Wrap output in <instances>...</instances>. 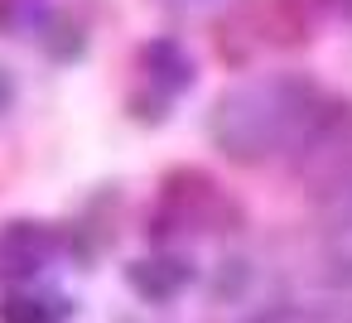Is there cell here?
Segmentation results:
<instances>
[{"mask_svg": "<svg viewBox=\"0 0 352 323\" xmlns=\"http://www.w3.org/2000/svg\"><path fill=\"white\" fill-rule=\"evenodd\" d=\"M342 126V107L304 73H261L232 82L208 107V145L246 169L314 155Z\"/></svg>", "mask_w": 352, "mask_h": 323, "instance_id": "6da1fadb", "label": "cell"}, {"mask_svg": "<svg viewBox=\"0 0 352 323\" xmlns=\"http://www.w3.org/2000/svg\"><path fill=\"white\" fill-rule=\"evenodd\" d=\"M193 82H198V58H193L179 39H169V34L145 39V44L135 49V58H131L126 111H131L135 121H145V126H160V121H169L174 102H179L184 92H193Z\"/></svg>", "mask_w": 352, "mask_h": 323, "instance_id": "7a4b0ae2", "label": "cell"}, {"mask_svg": "<svg viewBox=\"0 0 352 323\" xmlns=\"http://www.w3.org/2000/svg\"><path fill=\"white\" fill-rule=\"evenodd\" d=\"M222 222H236V203L222 193V183L203 169H169L160 183V208H155V232H222Z\"/></svg>", "mask_w": 352, "mask_h": 323, "instance_id": "3957f363", "label": "cell"}, {"mask_svg": "<svg viewBox=\"0 0 352 323\" xmlns=\"http://www.w3.org/2000/svg\"><path fill=\"white\" fill-rule=\"evenodd\" d=\"M63 256V232L39 217L0 222V285H30Z\"/></svg>", "mask_w": 352, "mask_h": 323, "instance_id": "277c9868", "label": "cell"}, {"mask_svg": "<svg viewBox=\"0 0 352 323\" xmlns=\"http://www.w3.org/2000/svg\"><path fill=\"white\" fill-rule=\"evenodd\" d=\"M318 150H323L318 155V179H314L318 217L333 232H352V135L338 126Z\"/></svg>", "mask_w": 352, "mask_h": 323, "instance_id": "5b68a950", "label": "cell"}, {"mask_svg": "<svg viewBox=\"0 0 352 323\" xmlns=\"http://www.w3.org/2000/svg\"><path fill=\"white\" fill-rule=\"evenodd\" d=\"M126 285H131V294L145 299V304H174V299H184V294L198 285V265H193L188 251L164 246V251L135 256V260L126 265Z\"/></svg>", "mask_w": 352, "mask_h": 323, "instance_id": "8992f818", "label": "cell"}, {"mask_svg": "<svg viewBox=\"0 0 352 323\" xmlns=\"http://www.w3.org/2000/svg\"><path fill=\"white\" fill-rule=\"evenodd\" d=\"M78 304L54 285H10L0 289V323H73Z\"/></svg>", "mask_w": 352, "mask_h": 323, "instance_id": "52a82bcc", "label": "cell"}, {"mask_svg": "<svg viewBox=\"0 0 352 323\" xmlns=\"http://www.w3.org/2000/svg\"><path fill=\"white\" fill-rule=\"evenodd\" d=\"M246 323H352V299H338V304H299V299H289V304L261 309Z\"/></svg>", "mask_w": 352, "mask_h": 323, "instance_id": "ba28073f", "label": "cell"}, {"mask_svg": "<svg viewBox=\"0 0 352 323\" xmlns=\"http://www.w3.org/2000/svg\"><path fill=\"white\" fill-rule=\"evenodd\" d=\"M15 102H20V82H15V73L6 63H0V116H10Z\"/></svg>", "mask_w": 352, "mask_h": 323, "instance_id": "9c48e42d", "label": "cell"}, {"mask_svg": "<svg viewBox=\"0 0 352 323\" xmlns=\"http://www.w3.org/2000/svg\"><path fill=\"white\" fill-rule=\"evenodd\" d=\"M174 5H208V0H174Z\"/></svg>", "mask_w": 352, "mask_h": 323, "instance_id": "30bf717a", "label": "cell"}, {"mask_svg": "<svg viewBox=\"0 0 352 323\" xmlns=\"http://www.w3.org/2000/svg\"><path fill=\"white\" fill-rule=\"evenodd\" d=\"M347 280H352V270H347Z\"/></svg>", "mask_w": 352, "mask_h": 323, "instance_id": "8fae6325", "label": "cell"}]
</instances>
